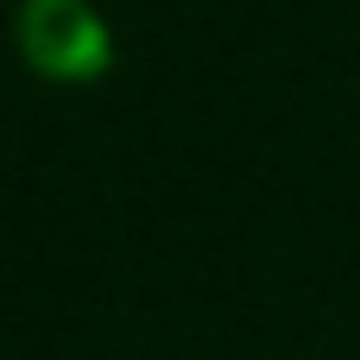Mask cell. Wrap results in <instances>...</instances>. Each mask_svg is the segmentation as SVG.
Wrapping results in <instances>:
<instances>
[{
	"label": "cell",
	"instance_id": "obj_1",
	"mask_svg": "<svg viewBox=\"0 0 360 360\" xmlns=\"http://www.w3.org/2000/svg\"><path fill=\"white\" fill-rule=\"evenodd\" d=\"M19 51L44 82H95L114 57V38L89 0H25Z\"/></svg>",
	"mask_w": 360,
	"mask_h": 360
}]
</instances>
